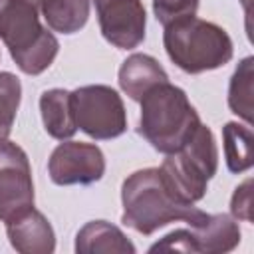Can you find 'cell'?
Here are the masks:
<instances>
[{
	"mask_svg": "<svg viewBox=\"0 0 254 254\" xmlns=\"http://www.w3.org/2000/svg\"><path fill=\"white\" fill-rule=\"evenodd\" d=\"M121 200L123 222L141 234H153L175 220H185L190 226H196L208 216L192 204L175 200L163 185L159 169L153 167L135 171L123 181Z\"/></svg>",
	"mask_w": 254,
	"mask_h": 254,
	"instance_id": "1",
	"label": "cell"
},
{
	"mask_svg": "<svg viewBox=\"0 0 254 254\" xmlns=\"http://www.w3.org/2000/svg\"><path fill=\"white\" fill-rule=\"evenodd\" d=\"M198 125L200 117L187 93L169 81L155 85L141 99L139 133L165 155L179 151Z\"/></svg>",
	"mask_w": 254,
	"mask_h": 254,
	"instance_id": "2",
	"label": "cell"
},
{
	"mask_svg": "<svg viewBox=\"0 0 254 254\" xmlns=\"http://www.w3.org/2000/svg\"><path fill=\"white\" fill-rule=\"evenodd\" d=\"M163 44L171 62L187 73L216 69L230 62L232 40L216 24L187 16L165 26Z\"/></svg>",
	"mask_w": 254,
	"mask_h": 254,
	"instance_id": "3",
	"label": "cell"
},
{
	"mask_svg": "<svg viewBox=\"0 0 254 254\" xmlns=\"http://www.w3.org/2000/svg\"><path fill=\"white\" fill-rule=\"evenodd\" d=\"M0 40L28 75L46 71L60 50L56 36L40 24L38 10L22 0H0Z\"/></svg>",
	"mask_w": 254,
	"mask_h": 254,
	"instance_id": "4",
	"label": "cell"
},
{
	"mask_svg": "<svg viewBox=\"0 0 254 254\" xmlns=\"http://www.w3.org/2000/svg\"><path fill=\"white\" fill-rule=\"evenodd\" d=\"M218 149L212 131L198 125L192 137L159 167L163 185L171 196L183 204H192L206 194V183L216 175Z\"/></svg>",
	"mask_w": 254,
	"mask_h": 254,
	"instance_id": "5",
	"label": "cell"
},
{
	"mask_svg": "<svg viewBox=\"0 0 254 254\" xmlns=\"http://www.w3.org/2000/svg\"><path fill=\"white\" fill-rule=\"evenodd\" d=\"M71 111L75 125L93 139H113L127 129L123 101L109 85H83L71 91Z\"/></svg>",
	"mask_w": 254,
	"mask_h": 254,
	"instance_id": "6",
	"label": "cell"
},
{
	"mask_svg": "<svg viewBox=\"0 0 254 254\" xmlns=\"http://www.w3.org/2000/svg\"><path fill=\"white\" fill-rule=\"evenodd\" d=\"M240 242L238 222L228 214H208L206 220L192 226V230H175L161 242L151 246V252H230Z\"/></svg>",
	"mask_w": 254,
	"mask_h": 254,
	"instance_id": "7",
	"label": "cell"
},
{
	"mask_svg": "<svg viewBox=\"0 0 254 254\" xmlns=\"http://www.w3.org/2000/svg\"><path fill=\"white\" fill-rule=\"evenodd\" d=\"M34 206V183L28 155L16 143L0 141V220L26 212Z\"/></svg>",
	"mask_w": 254,
	"mask_h": 254,
	"instance_id": "8",
	"label": "cell"
},
{
	"mask_svg": "<svg viewBox=\"0 0 254 254\" xmlns=\"http://www.w3.org/2000/svg\"><path fill=\"white\" fill-rule=\"evenodd\" d=\"M50 179L56 185H91L105 173V159L97 145L65 141L58 145L48 161Z\"/></svg>",
	"mask_w": 254,
	"mask_h": 254,
	"instance_id": "9",
	"label": "cell"
},
{
	"mask_svg": "<svg viewBox=\"0 0 254 254\" xmlns=\"http://www.w3.org/2000/svg\"><path fill=\"white\" fill-rule=\"evenodd\" d=\"M103 38L121 50L137 48L145 38L147 14L141 0H93Z\"/></svg>",
	"mask_w": 254,
	"mask_h": 254,
	"instance_id": "10",
	"label": "cell"
},
{
	"mask_svg": "<svg viewBox=\"0 0 254 254\" xmlns=\"http://www.w3.org/2000/svg\"><path fill=\"white\" fill-rule=\"evenodd\" d=\"M10 244L20 254H52L56 234L48 218L34 206L6 222Z\"/></svg>",
	"mask_w": 254,
	"mask_h": 254,
	"instance_id": "11",
	"label": "cell"
},
{
	"mask_svg": "<svg viewBox=\"0 0 254 254\" xmlns=\"http://www.w3.org/2000/svg\"><path fill=\"white\" fill-rule=\"evenodd\" d=\"M163 81H169L167 71L147 54H133L119 67V85L133 101H141L149 89Z\"/></svg>",
	"mask_w": 254,
	"mask_h": 254,
	"instance_id": "12",
	"label": "cell"
},
{
	"mask_svg": "<svg viewBox=\"0 0 254 254\" xmlns=\"http://www.w3.org/2000/svg\"><path fill=\"white\" fill-rule=\"evenodd\" d=\"M75 252L77 254H133L135 246L127 240V236L113 224L105 220L87 222L75 236Z\"/></svg>",
	"mask_w": 254,
	"mask_h": 254,
	"instance_id": "13",
	"label": "cell"
},
{
	"mask_svg": "<svg viewBox=\"0 0 254 254\" xmlns=\"http://www.w3.org/2000/svg\"><path fill=\"white\" fill-rule=\"evenodd\" d=\"M40 111L48 135L54 139H69L75 131V119L71 111V93L65 89H48L40 97Z\"/></svg>",
	"mask_w": 254,
	"mask_h": 254,
	"instance_id": "14",
	"label": "cell"
},
{
	"mask_svg": "<svg viewBox=\"0 0 254 254\" xmlns=\"http://www.w3.org/2000/svg\"><path fill=\"white\" fill-rule=\"evenodd\" d=\"M40 10L54 32L73 34L89 18V0H44Z\"/></svg>",
	"mask_w": 254,
	"mask_h": 254,
	"instance_id": "15",
	"label": "cell"
},
{
	"mask_svg": "<svg viewBox=\"0 0 254 254\" xmlns=\"http://www.w3.org/2000/svg\"><path fill=\"white\" fill-rule=\"evenodd\" d=\"M226 165L230 173H242L252 167V133L248 127L234 121L226 123L222 129Z\"/></svg>",
	"mask_w": 254,
	"mask_h": 254,
	"instance_id": "16",
	"label": "cell"
},
{
	"mask_svg": "<svg viewBox=\"0 0 254 254\" xmlns=\"http://www.w3.org/2000/svg\"><path fill=\"white\" fill-rule=\"evenodd\" d=\"M228 105L246 123L252 121V58H244L238 64L230 79Z\"/></svg>",
	"mask_w": 254,
	"mask_h": 254,
	"instance_id": "17",
	"label": "cell"
},
{
	"mask_svg": "<svg viewBox=\"0 0 254 254\" xmlns=\"http://www.w3.org/2000/svg\"><path fill=\"white\" fill-rule=\"evenodd\" d=\"M22 99V85L20 79L10 71H0V141L8 139L16 111Z\"/></svg>",
	"mask_w": 254,
	"mask_h": 254,
	"instance_id": "18",
	"label": "cell"
},
{
	"mask_svg": "<svg viewBox=\"0 0 254 254\" xmlns=\"http://www.w3.org/2000/svg\"><path fill=\"white\" fill-rule=\"evenodd\" d=\"M196 8H198V0H153L155 16L163 26L187 16H194Z\"/></svg>",
	"mask_w": 254,
	"mask_h": 254,
	"instance_id": "19",
	"label": "cell"
},
{
	"mask_svg": "<svg viewBox=\"0 0 254 254\" xmlns=\"http://www.w3.org/2000/svg\"><path fill=\"white\" fill-rule=\"evenodd\" d=\"M250 187H252V181H244L232 194V200H230V210L236 218H242V220H252V214H250V208H252V192H250Z\"/></svg>",
	"mask_w": 254,
	"mask_h": 254,
	"instance_id": "20",
	"label": "cell"
},
{
	"mask_svg": "<svg viewBox=\"0 0 254 254\" xmlns=\"http://www.w3.org/2000/svg\"><path fill=\"white\" fill-rule=\"evenodd\" d=\"M22 2H26V4L34 6L36 10H40V8H42V4H44V0H22Z\"/></svg>",
	"mask_w": 254,
	"mask_h": 254,
	"instance_id": "21",
	"label": "cell"
}]
</instances>
